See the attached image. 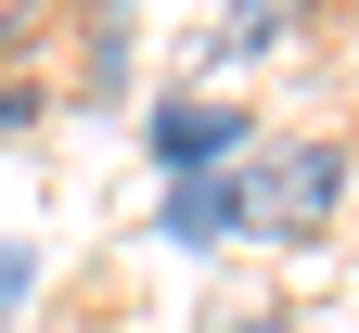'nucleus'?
I'll return each mask as SVG.
<instances>
[{
  "instance_id": "obj_4",
  "label": "nucleus",
  "mask_w": 359,
  "mask_h": 333,
  "mask_svg": "<svg viewBox=\"0 0 359 333\" xmlns=\"http://www.w3.org/2000/svg\"><path fill=\"white\" fill-rule=\"evenodd\" d=\"M128 90V0H90V52H77V103Z\"/></svg>"
},
{
  "instance_id": "obj_9",
  "label": "nucleus",
  "mask_w": 359,
  "mask_h": 333,
  "mask_svg": "<svg viewBox=\"0 0 359 333\" xmlns=\"http://www.w3.org/2000/svg\"><path fill=\"white\" fill-rule=\"evenodd\" d=\"M26 13H39V0H0V26H26Z\"/></svg>"
},
{
  "instance_id": "obj_3",
  "label": "nucleus",
  "mask_w": 359,
  "mask_h": 333,
  "mask_svg": "<svg viewBox=\"0 0 359 333\" xmlns=\"http://www.w3.org/2000/svg\"><path fill=\"white\" fill-rule=\"evenodd\" d=\"M244 205H231V179H167V244L180 257H205V244H231Z\"/></svg>"
},
{
  "instance_id": "obj_6",
  "label": "nucleus",
  "mask_w": 359,
  "mask_h": 333,
  "mask_svg": "<svg viewBox=\"0 0 359 333\" xmlns=\"http://www.w3.org/2000/svg\"><path fill=\"white\" fill-rule=\"evenodd\" d=\"M26 282H39V269H26V244H0V320L26 308Z\"/></svg>"
},
{
  "instance_id": "obj_8",
  "label": "nucleus",
  "mask_w": 359,
  "mask_h": 333,
  "mask_svg": "<svg viewBox=\"0 0 359 333\" xmlns=\"http://www.w3.org/2000/svg\"><path fill=\"white\" fill-rule=\"evenodd\" d=\"M218 333H295V320H218Z\"/></svg>"
},
{
  "instance_id": "obj_7",
  "label": "nucleus",
  "mask_w": 359,
  "mask_h": 333,
  "mask_svg": "<svg viewBox=\"0 0 359 333\" xmlns=\"http://www.w3.org/2000/svg\"><path fill=\"white\" fill-rule=\"evenodd\" d=\"M13 128H39V90H26V77H0V141H13Z\"/></svg>"
},
{
  "instance_id": "obj_1",
  "label": "nucleus",
  "mask_w": 359,
  "mask_h": 333,
  "mask_svg": "<svg viewBox=\"0 0 359 333\" xmlns=\"http://www.w3.org/2000/svg\"><path fill=\"white\" fill-rule=\"evenodd\" d=\"M231 205H244V231H334V205H346V141H269V154H244V179H231Z\"/></svg>"
},
{
  "instance_id": "obj_5",
  "label": "nucleus",
  "mask_w": 359,
  "mask_h": 333,
  "mask_svg": "<svg viewBox=\"0 0 359 333\" xmlns=\"http://www.w3.org/2000/svg\"><path fill=\"white\" fill-rule=\"evenodd\" d=\"M283 26H295V0H231V13H218V52H269Z\"/></svg>"
},
{
  "instance_id": "obj_2",
  "label": "nucleus",
  "mask_w": 359,
  "mask_h": 333,
  "mask_svg": "<svg viewBox=\"0 0 359 333\" xmlns=\"http://www.w3.org/2000/svg\"><path fill=\"white\" fill-rule=\"evenodd\" d=\"M231 154H257L244 103H205V90H180V103H154V167H167V179H218Z\"/></svg>"
}]
</instances>
